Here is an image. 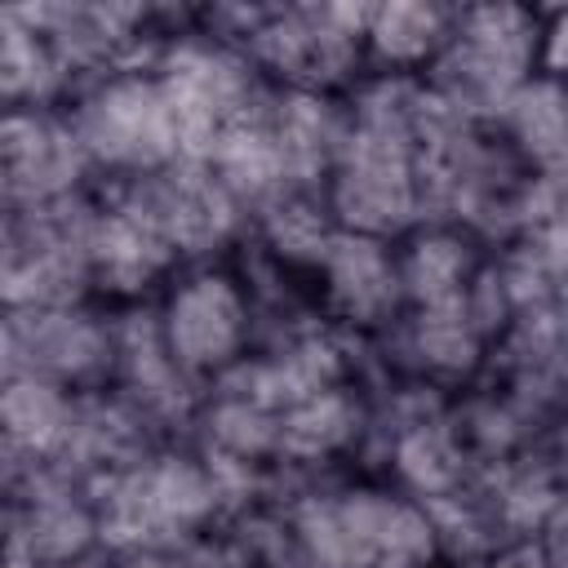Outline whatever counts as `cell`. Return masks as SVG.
Segmentation results:
<instances>
[{
    "instance_id": "cell-1",
    "label": "cell",
    "mask_w": 568,
    "mask_h": 568,
    "mask_svg": "<svg viewBox=\"0 0 568 568\" xmlns=\"http://www.w3.org/2000/svg\"><path fill=\"white\" fill-rule=\"evenodd\" d=\"M222 470L204 453L155 448L138 462L93 479L98 537L115 555L186 550L222 506Z\"/></svg>"
},
{
    "instance_id": "cell-2",
    "label": "cell",
    "mask_w": 568,
    "mask_h": 568,
    "mask_svg": "<svg viewBox=\"0 0 568 568\" xmlns=\"http://www.w3.org/2000/svg\"><path fill=\"white\" fill-rule=\"evenodd\" d=\"M288 532L306 568H435L444 541L426 501L368 484L302 497Z\"/></svg>"
},
{
    "instance_id": "cell-3",
    "label": "cell",
    "mask_w": 568,
    "mask_h": 568,
    "mask_svg": "<svg viewBox=\"0 0 568 568\" xmlns=\"http://www.w3.org/2000/svg\"><path fill=\"white\" fill-rule=\"evenodd\" d=\"M541 18L524 4H466L457 9L453 40L422 75L439 106L466 124H501L506 106L537 75Z\"/></svg>"
},
{
    "instance_id": "cell-4",
    "label": "cell",
    "mask_w": 568,
    "mask_h": 568,
    "mask_svg": "<svg viewBox=\"0 0 568 568\" xmlns=\"http://www.w3.org/2000/svg\"><path fill=\"white\" fill-rule=\"evenodd\" d=\"M240 22L226 44L275 84L293 93H333L368 67L364 27L368 4H280V9H231Z\"/></svg>"
},
{
    "instance_id": "cell-5",
    "label": "cell",
    "mask_w": 568,
    "mask_h": 568,
    "mask_svg": "<svg viewBox=\"0 0 568 568\" xmlns=\"http://www.w3.org/2000/svg\"><path fill=\"white\" fill-rule=\"evenodd\" d=\"M62 111L89 155V169L115 182H133L186 160L182 129L155 67L89 80Z\"/></svg>"
},
{
    "instance_id": "cell-6",
    "label": "cell",
    "mask_w": 568,
    "mask_h": 568,
    "mask_svg": "<svg viewBox=\"0 0 568 568\" xmlns=\"http://www.w3.org/2000/svg\"><path fill=\"white\" fill-rule=\"evenodd\" d=\"M155 320H160V337L173 364L182 368L191 386L222 382L248 359L253 302H248L244 280L222 262H200L173 275Z\"/></svg>"
},
{
    "instance_id": "cell-7",
    "label": "cell",
    "mask_w": 568,
    "mask_h": 568,
    "mask_svg": "<svg viewBox=\"0 0 568 568\" xmlns=\"http://www.w3.org/2000/svg\"><path fill=\"white\" fill-rule=\"evenodd\" d=\"M98 200L71 195L4 213V306H80L93 293L89 231Z\"/></svg>"
},
{
    "instance_id": "cell-8",
    "label": "cell",
    "mask_w": 568,
    "mask_h": 568,
    "mask_svg": "<svg viewBox=\"0 0 568 568\" xmlns=\"http://www.w3.org/2000/svg\"><path fill=\"white\" fill-rule=\"evenodd\" d=\"M115 368V324L80 306L4 311V377H40L67 390H102Z\"/></svg>"
},
{
    "instance_id": "cell-9",
    "label": "cell",
    "mask_w": 568,
    "mask_h": 568,
    "mask_svg": "<svg viewBox=\"0 0 568 568\" xmlns=\"http://www.w3.org/2000/svg\"><path fill=\"white\" fill-rule=\"evenodd\" d=\"M89 155L62 106H9L0 120L4 213L44 209L84 191Z\"/></svg>"
},
{
    "instance_id": "cell-10",
    "label": "cell",
    "mask_w": 568,
    "mask_h": 568,
    "mask_svg": "<svg viewBox=\"0 0 568 568\" xmlns=\"http://www.w3.org/2000/svg\"><path fill=\"white\" fill-rule=\"evenodd\" d=\"M315 275L328 315L351 328H382L404 311L399 257L390 240L337 231Z\"/></svg>"
},
{
    "instance_id": "cell-11",
    "label": "cell",
    "mask_w": 568,
    "mask_h": 568,
    "mask_svg": "<svg viewBox=\"0 0 568 568\" xmlns=\"http://www.w3.org/2000/svg\"><path fill=\"white\" fill-rule=\"evenodd\" d=\"M178 253L115 195L98 200L93 231H89V275L93 293H106L115 302L142 297L151 284L169 280L178 271Z\"/></svg>"
},
{
    "instance_id": "cell-12",
    "label": "cell",
    "mask_w": 568,
    "mask_h": 568,
    "mask_svg": "<svg viewBox=\"0 0 568 568\" xmlns=\"http://www.w3.org/2000/svg\"><path fill=\"white\" fill-rule=\"evenodd\" d=\"M84 390H67L40 377H4L0 426L9 466H67L80 430Z\"/></svg>"
},
{
    "instance_id": "cell-13",
    "label": "cell",
    "mask_w": 568,
    "mask_h": 568,
    "mask_svg": "<svg viewBox=\"0 0 568 568\" xmlns=\"http://www.w3.org/2000/svg\"><path fill=\"white\" fill-rule=\"evenodd\" d=\"M399 257V284H404V311L426 306H453L466 302L484 275L479 248L470 231L444 222V226H417L404 240H395Z\"/></svg>"
},
{
    "instance_id": "cell-14",
    "label": "cell",
    "mask_w": 568,
    "mask_h": 568,
    "mask_svg": "<svg viewBox=\"0 0 568 568\" xmlns=\"http://www.w3.org/2000/svg\"><path fill=\"white\" fill-rule=\"evenodd\" d=\"M453 27H457L453 4H435V0L368 4V27H364L368 67H382V75L422 80L453 40Z\"/></svg>"
},
{
    "instance_id": "cell-15",
    "label": "cell",
    "mask_w": 568,
    "mask_h": 568,
    "mask_svg": "<svg viewBox=\"0 0 568 568\" xmlns=\"http://www.w3.org/2000/svg\"><path fill=\"white\" fill-rule=\"evenodd\" d=\"M404 346L417 364L422 377L435 382H462L479 368L488 328L475 315V302H453V306H426L404 315Z\"/></svg>"
},
{
    "instance_id": "cell-16",
    "label": "cell",
    "mask_w": 568,
    "mask_h": 568,
    "mask_svg": "<svg viewBox=\"0 0 568 568\" xmlns=\"http://www.w3.org/2000/svg\"><path fill=\"white\" fill-rule=\"evenodd\" d=\"M67 89L75 93L62 58L44 40V31L27 18V9L0 13V93L9 106H62Z\"/></svg>"
},
{
    "instance_id": "cell-17",
    "label": "cell",
    "mask_w": 568,
    "mask_h": 568,
    "mask_svg": "<svg viewBox=\"0 0 568 568\" xmlns=\"http://www.w3.org/2000/svg\"><path fill=\"white\" fill-rule=\"evenodd\" d=\"M359 426H364L359 395L346 382L324 386L280 413V462H297V466L328 462L355 444Z\"/></svg>"
},
{
    "instance_id": "cell-18",
    "label": "cell",
    "mask_w": 568,
    "mask_h": 568,
    "mask_svg": "<svg viewBox=\"0 0 568 568\" xmlns=\"http://www.w3.org/2000/svg\"><path fill=\"white\" fill-rule=\"evenodd\" d=\"M395 470L408 484V497L417 501H444L466 479V453L462 439L448 430V422H413L395 439Z\"/></svg>"
},
{
    "instance_id": "cell-19",
    "label": "cell",
    "mask_w": 568,
    "mask_h": 568,
    "mask_svg": "<svg viewBox=\"0 0 568 568\" xmlns=\"http://www.w3.org/2000/svg\"><path fill=\"white\" fill-rule=\"evenodd\" d=\"M537 75L568 84V9H555L541 18V49H537Z\"/></svg>"
},
{
    "instance_id": "cell-20",
    "label": "cell",
    "mask_w": 568,
    "mask_h": 568,
    "mask_svg": "<svg viewBox=\"0 0 568 568\" xmlns=\"http://www.w3.org/2000/svg\"><path fill=\"white\" fill-rule=\"evenodd\" d=\"M115 568H226L204 550H142V555H120Z\"/></svg>"
},
{
    "instance_id": "cell-21",
    "label": "cell",
    "mask_w": 568,
    "mask_h": 568,
    "mask_svg": "<svg viewBox=\"0 0 568 568\" xmlns=\"http://www.w3.org/2000/svg\"><path fill=\"white\" fill-rule=\"evenodd\" d=\"M488 568H550V555L541 541L528 537V541H510L506 550H497Z\"/></svg>"
},
{
    "instance_id": "cell-22",
    "label": "cell",
    "mask_w": 568,
    "mask_h": 568,
    "mask_svg": "<svg viewBox=\"0 0 568 568\" xmlns=\"http://www.w3.org/2000/svg\"><path fill=\"white\" fill-rule=\"evenodd\" d=\"M71 568H98V564H93V559H80V564H71Z\"/></svg>"
}]
</instances>
